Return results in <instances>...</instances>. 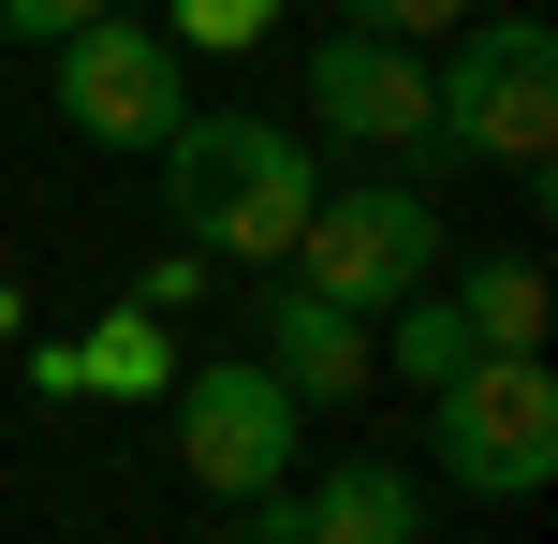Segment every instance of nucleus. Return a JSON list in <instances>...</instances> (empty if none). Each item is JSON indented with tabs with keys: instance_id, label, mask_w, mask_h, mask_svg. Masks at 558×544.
<instances>
[{
	"instance_id": "1",
	"label": "nucleus",
	"mask_w": 558,
	"mask_h": 544,
	"mask_svg": "<svg viewBox=\"0 0 558 544\" xmlns=\"http://www.w3.org/2000/svg\"><path fill=\"white\" fill-rule=\"evenodd\" d=\"M308 192H324V147L294 133V118H251V104H192L162 133V206H177V251L206 265H265L294 251Z\"/></svg>"
},
{
	"instance_id": "2",
	"label": "nucleus",
	"mask_w": 558,
	"mask_h": 544,
	"mask_svg": "<svg viewBox=\"0 0 558 544\" xmlns=\"http://www.w3.org/2000/svg\"><path fill=\"white\" fill-rule=\"evenodd\" d=\"M426 133H441V177L456 162L544 177V147H558V29L530 15V0L426 45Z\"/></svg>"
},
{
	"instance_id": "3",
	"label": "nucleus",
	"mask_w": 558,
	"mask_h": 544,
	"mask_svg": "<svg viewBox=\"0 0 558 544\" xmlns=\"http://www.w3.org/2000/svg\"><path fill=\"white\" fill-rule=\"evenodd\" d=\"M426 471L456 500H544L558 486V368L544 353H471L426 398Z\"/></svg>"
},
{
	"instance_id": "4",
	"label": "nucleus",
	"mask_w": 558,
	"mask_h": 544,
	"mask_svg": "<svg viewBox=\"0 0 558 544\" xmlns=\"http://www.w3.org/2000/svg\"><path fill=\"white\" fill-rule=\"evenodd\" d=\"M279 265L308 294H338V310H412L441 280V192H412V177H324Z\"/></svg>"
},
{
	"instance_id": "5",
	"label": "nucleus",
	"mask_w": 558,
	"mask_h": 544,
	"mask_svg": "<svg viewBox=\"0 0 558 544\" xmlns=\"http://www.w3.org/2000/svg\"><path fill=\"white\" fill-rule=\"evenodd\" d=\"M294 104H308L294 133L324 147V162H367V177H412V192H441V133H426V45H383V29H324Z\"/></svg>"
},
{
	"instance_id": "6",
	"label": "nucleus",
	"mask_w": 558,
	"mask_h": 544,
	"mask_svg": "<svg viewBox=\"0 0 558 544\" xmlns=\"http://www.w3.org/2000/svg\"><path fill=\"white\" fill-rule=\"evenodd\" d=\"M177 471H192L206 500H265V486H294V457H308V412L279 398V383L251 368V353H206V368H177Z\"/></svg>"
},
{
	"instance_id": "7",
	"label": "nucleus",
	"mask_w": 558,
	"mask_h": 544,
	"mask_svg": "<svg viewBox=\"0 0 558 544\" xmlns=\"http://www.w3.org/2000/svg\"><path fill=\"white\" fill-rule=\"evenodd\" d=\"M59 59V133H88V147H147L162 162V133L192 118V59L162 45V29H133V15H88L74 45H45Z\"/></svg>"
},
{
	"instance_id": "8",
	"label": "nucleus",
	"mask_w": 558,
	"mask_h": 544,
	"mask_svg": "<svg viewBox=\"0 0 558 544\" xmlns=\"http://www.w3.org/2000/svg\"><path fill=\"white\" fill-rule=\"evenodd\" d=\"M251 368L294 412H353L367 383H383V339H367V310H338V294H308L294 265H265L251 280Z\"/></svg>"
},
{
	"instance_id": "9",
	"label": "nucleus",
	"mask_w": 558,
	"mask_h": 544,
	"mask_svg": "<svg viewBox=\"0 0 558 544\" xmlns=\"http://www.w3.org/2000/svg\"><path fill=\"white\" fill-rule=\"evenodd\" d=\"M294 544H426V486L397 457H338V471H308L294 486Z\"/></svg>"
},
{
	"instance_id": "10",
	"label": "nucleus",
	"mask_w": 558,
	"mask_h": 544,
	"mask_svg": "<svg viewBox=\"0 0 558 544\" xmlns=\"http://www.w3.org/2000/svg\"><path fill=\"white\" fill-rule=\"evenodd\" d=\"M177 368H192V353L162 339V310H104L74 339V383H88V398H177Z\"/></svg>"
},
{
	"instance_id": "11",
	"label": "nucleus",
	"mask_w": 558,
	"mask_h": 544,
	"mask_svg": "<svg viewBox=\"0 0 558 544\" xmlns=\"http://www.w3.org/2000/svg\"><path fill=\"white\" fill-rule=\"evenodd\" d=\"M456 324H471V353H544V265L530 251H485L471 280H456Z\"/></svg>"
},
{
	"instance_id": "12",
	"label": "nucleus",
	"mask_w": 558,
	"mask_h": 544,
	"mask_svg": "<svg viewBox=\"0 0 558 544\" xmlns=\"http://www.w3.org/2000/svg\"><path fill=\"white\" fill-rule=\"evenodd\" d=\"M367 339H383V368L412 383V398H441V383L471 368V324H456V294H441V310H397V324H367Z\"/></svg>"
},
{
	"instance_id": "13",
	"label": "nucleus",
	"mask_w": 558,
	"mask_h": 544,
	"mask_svg": "<svg viewBox=\"0 0 558 544\" xmlns=\"http://www.w3.org/2000/svg\"><path fill=\"white\" fill-rule=\"evenodd\" d=\"M265 29H279V0H177L162 45H177V59H251Z\"/></svg>"
},
{
	"instance_id": "14",
	"label": "nucleus",
	"mask_w": 558,
	"mask_h": 544,
	"mask_svg": "<svg viewBox=\"0 0 558 544\" xmlns=\"http://www.w3.org/2000/svg\"><path fill=\"white\" fill-rule=\"evenodd\" d=\"M485 0H338V29H383V45H441V29H471Z\"/></svg>"
},
{
	"instance_id": "15",
	"label": "nucleus",
	"mask_w": 558,
	"mask_h": 544,
	"mask_svg": "<svg viewBox=\"0 0 558 544\" xmlns=\"http://www.w3.org/2000/svg\"><path fill=\"white\" fill-rule=\"evenodd\" d=\"M88 15H118V0H0V29H15V45H74Z\"/></svg>"
},
{
	"instance_id": "16",
	"label": "nucleus",
	"mask_w": 558,
	"mask_h": 544,
	"mask_svg": "<svg viewBox=\"0 0 558 544\" xmlns=\"http://www.w3.org/2000/svg\"><path fill=\"white\" fill-rule=\"evenodd\" d=\"M192 294H206V251H162V265L133 280V310H192Z\"/></svg>"
},
{
	"instance_id": "17",
	"label": "nucleus",
	"mask_w": 558,
	"mask_h": 544,
	"mask_svg": "<svg viewBox=\"0 0 558 544\" xmlns=\"http://www.w3.org/2000/svg\"><path fill=\"white\" fill-rule=\"evenodd\" d=\"M15 339H29V294H15V280H0V353H15Z\"/></svg>"
},
{
	"instance_id": "18",
	"label": "nucleus",
	"mask_w": 558,
	"mask_h": 544,
	"mask_svg": "<svg viewBox=\"0 0 558 544\" xmlns=\"http://www.w3.org/2000/svg\"><path fill=\"white\" fill-rule=\"evenodd\" d=\"M206 544H235V530H206Z\"/></svg>"
}]
</instances>
